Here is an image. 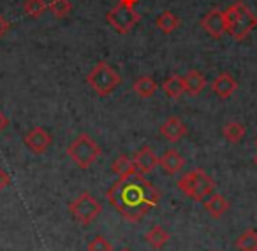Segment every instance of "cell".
Instances as JSON below:
<instances>
[{
    "instance_id": "6da1fadb",
    "label": "cell",
    "mask_w": 257,
    "mask_h": 251,
    "mask_svg": "<svg viewBox=\"0 0 257 251\" xmlns=\"http://www.w3.org/2000/svg\"><path fill=\"white\" fill-rule=\"evenodd\" d=\"M106 197L125 219L140 221L159 204L161 193L143 174L136 172L118 179L107 190Z\"/></svg>"
},
{
    "instance_id": "7a4b0ae2",
    "label": "cell",
    "mask_w": 257,
    "mask_h": 251,
    "mask_svg": "<svg viewBox=\"0 0 257 251\" xmlns=\"http://www.w3.org/2000/svg\"><path fill=\"white\" fill-rule=\"evenodd\" d=\"M224 23L225 34H229L236 41H245L257 27V16L250 11L245 2L239 0L224 11Z\"/></svg>"
},
{
    "instance_id": "3957f363",
    "label": "cell",
    "mask_w": 257,
    "mask_h": 251,
    "mask_svg": "<svg viewBox=\"0 0 257 251\" xmlns=\"http://www.w3.org/2000/svg\"><path fill=\"white\" fill-rule=\"evenodd\" d=\"M86 83L99 97H107L121 85V78L107 62H99L86 76Z\"/></svg>"
},
{
    "instance_id": "277c9868",
    "label": "cell",
    "mask_w": 257,
    "mask_h": 251,
    "mask_svg": "<svg viewBox=\"0 0 257 251\" xmlns=\"http://www.w3.org/2000/svg\"><path fill=\"white\" fill-rule=\"evenodd\" d=\"M67 155L79 169H90L100 156V146L88 134H79L69 144Z\"/></svg>"
},
{
    "instance_id": "5b68a950",
    "label": "cell",
    "mask_w": 257,
    "mask_h": 251,
    "mask_svg": "<svg viewBox=\"0 0 257 251\" xmlns=\"http://www.w3.org/2000/svg\"><path fill=\"white\" fill-rule=\"evenodd\" d=\"M178 188L194 200H204L215 190V181L203 169L190 170L178 181Z\"/></svg>"
},
{
    "instance_id": "8992f818",
    "label": "cell",
    "mask_w": 257,
    "mask_h": 251,
    "mask_svg": "<svg viewBox=\"0 0 257 251\" xmlns=\"http://www.w3.org/2000/svg\"><path fill=\"white\" fill-rule=\"evenodd\" d=\"M141 15H138V11L134 9V6L123 4V2H118L111 11H107L106 15V22L111 29H114V32L121 34H128L134 27L140 23Z\"/></svg>"
},
{
    "instance_id": "52a82bcc",
    "label": "cell",
    "mask_w": 257,
    "mask_h": 251,
    "mask_svg": "<svg viewBox=\"0 0 257 251\" xmlns=\"http://www.w3.org/2000/svg\"><path fill=\"white\" fill-rule=\"evenodd\" d=\"M69 211L74 216V219L81 225H90L102 211V205L95 197L90 193H81L76 200L69 204Z\"/></svg>"
},
{
    "instance_id": "ba28073f",
    "label": "cell",
    "mask_w": 257,
    "mask_h": 251,
    "mask_svg": "<svg viewBox=\"0 0 257 251\" xmlns=\"http://www.w3.org/2000/svg\"><path fill=\"white\" fill-rule=\"evenodd\" d=\"M201 27L204 32L213 39H222L225 34V23H224V11L220 9H211L201 20Z\"/></svg>"
},
{
    "instance_id": "9c48e42d",
    "label": "cell",
    "mask_w": 257,
    "mask_h": 251,
    "mask_svg": "<svg viewBox=\"0 0 257 251\" xmlns=\"http://www.w3.org/2000/svg\"><path fill=\"white\" fill-rule=\"evenodd\" d=\"M25 144L36 155H43L44 151H48L51 144H53V137L50 132H46L44 128L36 127L25 135Z\"/></svg>"
},
{
    "instance_id": "30bf717a",
    "label": "cell",
    "mask_w": 257,
    "mask_h": 251,
    "mask_svg": "<svg viewBox=\"0 0 257 251\" xmlns=\"http://www.w3.org/2000/svg\"><path fill=\"white\" fill-rule=\"evenodd\" d=\"M134 162V167H136V170L140 174H150L152 170L155 169V167L159 165V158L157 155L154 153V149L150 148V146H143V148L140 149V151L134 155L133 158Z\"/></svg>"
},
{
    "instance_id": "8fae6325",
    "label": "cell",
    "mask_w": 257,
    "mask_h": 251,
    "mask_svg": "<svg viewBox=\"0 0 257 251\" xmlns=\"http://www.w3.org/2000/svg\"><path fill=\"white\" fill-rule=\"evenodd\" d=\"M161 135L169 142H178L187 135V127L180 118L171 116L161 125Z\"/></svg>"
},
{
    "instance_id": "7c38bea8",
    "label": "cell",
    "mask_w": 257,
    "mask_h": 251,
    "mask_svg": "<svg viewBox=\"0 0 257 251\" xmlns=\"http://www.w3.org/2000/svg\"><path fill=\"white\" fill-rule=\"evenodd\" d=\"M210 88H211V92L220 97V99H229V97L238 90V83H236V79L232 78L229 72H220V74L213 79Z\"/></svg>"
},
{
    "instance_id": "4fadbf2b",
    "label": "cell",
    "mask_w": 257,
    "mask_h": 251,
    "mask_svg": "<svg viewBox=\"0 0 257 251\" xmlns=\"http://www.w3.org/2000/svg\"><path fill=\"white\" fill-rule=\"evenodd\" d=\"M183 86H185V93L196 97L204 92L208 83H206L204 74H201L199 71H189L185 76H183Z\"/></svg>"
},
{
    "instance_id": "5bb4252c",
    "label": "cell",
    "mask_w": 257,
    "mask_h": 251,
    "mask_svg": "<svg viewBox=\"0 0 257 251\" xmlns=\"http://www.w3.org/2000/svg\"><path fill=\"white\" fill-rule=\"evenodd\" d=\"M159 165H161L168 174H176L183 169L185 160L182 158V155H180L176 149H166L164 155L159 158Z\"/></svg>"
},
{
    "instance_id": "9a60e30c",
    "label": "cell",
    "mask_w": 257,
    "mask_h": 251,
    "mask_svg": "<svg viewBox=\"0 0 257 251\" xmlns=\"http://www.w3.org/2000/svg\"><path fill=\"white\" fill-rule=\"evenodd\" d=\"M204 207L210 212L211 218H222V216L227 212L229 209V202L225 200L224 195L220 193H210L208 198L204 200Z\"/></svg>"
},
{
    "instance_id": "2e32d148",
    "label": "cell",
    "mask_w": 257,
    "mask_h": 251,
    "mask_svg": "<svg viewBox=\"0 0 257 251\" xmlns=\"http://www.w3.org/2000/svg\"><path fill=\"white\" fill-rule=\"evenodd\" d=\"M133 90L141 99H150V97H154V93L157 92V83H155V79L150 78V76H143V78H138L136 81H134Z\"/></svg>"
},
{
    "instance_id": "e0dca14e",
    "label": "cell",
    "mask_w": 257,
    "mask_h": 251,
    "mask_svg": "<svg viewBox=\"0 0 257 251\" xmlns=\"http://www.w3.org/2000/svg\"><path fill=\"white\" fill-rule=\"evenodd\" d=\"M155 25H157V29L161 30L162 34L169 36V34H173L180 27V18L175 15V13L164 11L159 15L157 20H155Z\"/></svg>"
},
{
    "instance_id": "ac0fdd59",
    "label": "cell",
    "mask_w": 257,
    "mask_h": 251,
    "mask_svg": "<svg viewBox=\"0 0 257 251\" xmlns=\"http://www.w3.org/2000/svg\"><path fill=\"white\" fill-rule=\"evenodd\" d=\"M162 90L169 99H180L185 93V86H183V78L178 74H173L162 83Z\"/></svg>"
},
{
    "instance_id": "d6986e66",
    "label": "cell",
    "mask_w": 257,
    "mask_h": 251,
    "mask_svg": "<svg viewBox=\"0 0 257 251\" xmlns=\"http://www.w3.org/2000/svg\"><path fill=\"white\" fill-rule=\"evenodd\" d=\"M145 239H147V242L150 244L154 249H161V247H164L166 244H168V240L171 239V237H169V233L166 232L162 226L157 225L145 233Z\"/></svg>"
},
{
    "instance_id": "ffe728a7",
    "label": "cell",
    "mask_w": 257,
    "mask_h": 251,
    "mask_svg": "<svg viewBox=\"0 0 257 251\" xmlns=\"http://www.w3.org/2000/svg\"><path fill=\"white\" fill-rule=\"evenodd\" d=\"M113 172L118 176V179H121V177H128V176H133V174H136V167H134V162L133 158H128V156L121 155L118 156L116 160L113 162Z\"/></svg>"
},
{
    "instance_id": "44dd1931",
    "label": "cell",
    "mask_w": 257,
    "mask_h": 251,
    "mask_svg": "<svg viewBox=\"0 0 257 251\" xmlns=\"http://www.w3.org/2000/svg\"><path fill=\"white\" fill-rule=\"evenodd\" d=\"M222 134H224V137L227 139L229 142L236 144V142H239L243 137H245L246 128H245V125L238 123V121H229V123L224 125V130H222Z\"/></svg>"
},
{
    "instance_id": "7402d4cb",
    "label": "cell",
    "mask_w": 257,
    "mask_h": 251,
    "mask_svg": "<svg viewBox=\"0 0 257 251\" xmlns=\"http://www.w3.org/2000/svg\"><path fill=\"white\" fill-rule=\"evenodd\" d=\"M236 247L239 251H257V232L255 230H246L236 239Z\"/></svg>"
},
{
    "instance_id": "603a6c76",
    "label": "cell",
    "mask_w": 257,
    "mask_h": 251,
    "mask_svg": "<svg viewBox=\"0 0 257 251\" xmlns=\"http://www.w3.org/2000/svg\"><path fill=\"white\" fill-rule=\"evenodd\" d=\"M48 9V4L44 0H25L23 2V13H25L29 18H41L44 15V11Z\"/></svg>"
},
{
    "instance_id": "cb8c5ba5",
    "label": "cell",
    "mask_w": 257,
    "mask_h": 251,
    "mask_svg": "<svg viewBox=\"0 0 257 251\" xmlns=\"http://www.w3.org/2000/svg\"><path fill=\"white\" fill-rule=\"evenodd\" d=\"M48 9L55 18H67L69 13L72 11V4L71 0H51L48 4Z\"/></svg>"
},
{
    "instance_id": "d4e9b609",
    "label": "cell",
    "mask_w": 257,
    "mask_h": 251,
    "mask_svg": "<svg viewBox=\"0 0 257 251\" xmlns=\"http://www.w3.org/2000/svg\"><path fill=\"white\" fill-rule=\"evenodd\" d=\"M88 251H113V246L107 242V239L97 235L88 242Z\"/></svg>"
},
{
    "instance_id": "484cf974",
    "label": "cell",
    "mask_w": 257,
    "mask_h": 251,
    "mask_svg": "<svg viewBox=\"0 0 257 251\" xmlns=\"http://www.w3.org/2000/svg\"><path fill=\"white\" fill-rule=\"evenodd\" d=\"M11 184V176H9L6 170H2L0 169V191L2 190H6V188Z\"/></svg>"
},
{
    "instance_id": "4316f807",
    "label": "cell",
    "mask_w": 257,
    "mask_h": 251,
    "mask_svg": "<svg viewBox=\"0 0 257 251\" xmlns=\"http://www.w3.org/2000/svg\"><path fill=\"white\" fill-rule=\"evenodd\" d=\"M9 30H11V23H9L8 20L4 18V16L0 15V39H2V37H4L6 34L9 32Z\"/></svg>"
},
{
    "instance_id": "83f0119b",
    "label": "cell",
    "mask_w": 257,
    "mask_h": 251,
    "mask_svg": "<svg viewBox=\"0 0 257 251\" xmlns=\"http://www.w3.org/2000/svg\"><path fill=\"white\" fill-rule=\"evenodd\" d=\"M9 125V120H8V116H6L4 113H2V109H0V134L6 130V127Z\"/></svg>"
},
{
    "instance_id": "f1b7e54d",
    "label": "cell",
    "mask_w": 257,
    "mask_h": 251,
    "mask_svg": "<svg viewBox=\"0 0 257 251\" xmlns=\"http://www.w3.org/2000/svg\"><path fill=\"white\" fill-rule=\"evenodd\" d=\"M118 2H123V4H128V6H136L140 0H118Z\"/></svg>"
},
{
    "instance_id": "f546056e",
    "label": "cell",
    "mask_w": 257,
    "mask_h": 251,
    "mask_svg": "<svg viewBox=\"0 0 257 251\" xmlns=\"http://www.w3.org/2000/svg\"><path fill=\"white\" fill-rule=\"evenodd\" d=\"M121 251H131V249H121Z\"/></svg>"
},
{
    "instance_id": "4dcf8cb0",
    "label": "cell",
    "mask_w": 257,
    "mask_h": 251,
    "mask_svg": "<svg viewBox=\"0 0 257 251\" xmlns=\"http://www.w3.org/2000/svg\"><path fill=\"white\" fill-rule=\"evenodd\" d=\"M255 163H257V155H255Z\"/></svg>"
}]
</instances>
